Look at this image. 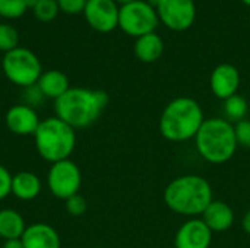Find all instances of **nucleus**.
<instances>
[{"mask_svg": "<svg viewBox=\"0 0 250 248\" xmlns=\"http://www.w3.org/2000/svg\"><path fill=\"white\" fill-rule=\"evenodd\" d=\"M108 104V95L100 89L70 88L54 101L56 117L70 127L85 129L94 124Z\"/></svg>", "mask_w": 250, "mask_h": 248, "instance_id": "obj_1", "label": "nucleus"}, {"mask_svg": "<svg viewBox=\"0 0 250 248\" xmlns=\"http://www.w3.org/2000/svg\"><path fill=\"white\" fill-rule=\"evenodd\" d=\"M166 206L182 216H202L208 205L214 200L211 184L201 175L189 174L174 178L164 190Z\"/></svg>", "mask_w": 250, "mask_h": 248, "instance_id": "obj_2", "label": "nucleus"}, {"mask_svg": "<svg viewBox=\"0 0 250 248\" xmlns=\"http://www.w3.org/2000/svg\"><path fill=\"white\" fill-rule=\"evenodd\" d=\"M204 121V111L198 101L189 96H179L166 105L158 127L164 139L177 143L195 139Z\"/></svg>", "mask_w": 250, "mask_h": 248, "instance_id": "obj_3", "label": "nucleus"}, {"mask_svg": "<svg viewBox=\"0 0 250 248\" xmlns=\"http://www.w3.org/2000/svg\"><path fill=\"white\" fill-rule=\"evenodd\" d=\"M195 146L201 158L209 164L229 162L239 146L234 126L226 118H205L195 136Z\"/></svg>", "mask_w": 250, "mask_h": 248, "instance_id": "obj_4", "label": "nucleus"}, {"mask_svg": "<svg viewBox=\"0 0 250 248\" xmlns=\"http://www.w3.org/2000/svg\"><path fill=\"white\" fill-rule=\"evenodd\" d=\"M34 145L38 155L50 164L70 159L76 146V132L59 117H48L41 120Z\"/></svg>", "mask_w": 250, "mask_h": 248, "instance_id": "obj_5", "label": "nucleus"}, {"mask_svg": "<svg viewBox=\"0 0 250 248\" xmlns=\"http://www.w3.org/2000/svg\"><path fill=\"white\" fill-rule=\"evenodd\" d=\"M1 69L7 80L22 89L35 85L42 75L38 57L31 50L23 47H16L15 50L4 53Z\"/></svg>", "mask_w": 250, "mask_h": 248, "instance_id": "obj_6", "label": "nucleus"}, {"mask_svg": "<svg viewBox=\"0 0 250 248\" xmlns=\"http://www.w3.org/2000/svg\"><path fill=\"white\" fill-rule=\"evenodd\" d=\"M160 19L154 6L148 1L136 0L133 3L120 6L119 10V28L135 38L155 32Z\"/></svg>", "mask_w": 250, "mask_h": 248, "instance_id": "obj_7", "label": "nucleus"}, {"mask_svg": "<svg viewBox=\"0 0 250 248\" xmlns=\"http://www.w3.org/2000/svg\"><path fill=\"white\" fill-rule=\"evenodd\" d=\"M81 186L82 174L73 161L64 159L51 164L47 174V187L54 197L67 200L69 197L79 193Z\"/></svg>", "mask_w": 250, "mask_h": 248, "instance_id": "obj_8", "label": "nucleus"}, {"mask_svg": "<svg viewBox=\"0 0 250 248\" xmlns=\"http://www.w3.org/2000/svg\"><path fill=\"white\" fill-rule=\"evenodd\" d=\"M155 10L158 19L168 29L176 32L189 29L196 18L193 0H158Z\"/></svg>", "mask_w": 250, "mask_h": 248, "instance_id": "obj_9", "label": "nucleus"}, {"mask_svg": "<svg viewBox=\"0 0 250 248\" xmlns=\"http://www.w3.org/2000/svg\"><path fill=\"white\" fill-rule=\"evenodd\" d=\"M119 10L114 0H88L83 15L92 29L107 34L119 26Z\"/></svg>", "mask_w": 250, "mask_h": 248, "instance_id": "obj_10", "label": "nucleus"}, {"mask_svg": "<svg viewBox=\"0 0 250 248\" xmlns=\"http://www.w3.org/2000/svg\"><path fill=\"white\" fill-rule=\"evenodd\" d=\"M212 231L202 219L190 218L176 232L174 248H209Z\"/></svg>", "mask_w": 250, "mask_h": 248, "instance_id": "obj_11", "label": "nucleus"}, {"mask_svg": "<svg viewBox=\"0 0 250 248\" xmlns=\"http://www.w3.org/2000/svg\"><path fill=\"white\" fill-rule=\"evenodd\" d=\"M4 123L7 130H10V133L13 134L34 136L41 120L35 108L25 104H16L6 111Z\"/></svg>", "mask_w": 250, "mask_h": 248, "instance_id": "obj_12", "label": "nucleus"}, {"mask_svg": "<svg viewBox=\"0 0 250 248\" xmlns=\"http://www.w3.org/2000/svg\"><path fill=\"white\" fill-rule=\"evenodd\" d=\"M209 86L212 94L218 99H229L230 96L236 95L240 86V73L236 66L223 63L217 66L209 77Z\"/></svg>", "mask_w": 250, "mask_h": 248, "instance_id": "obj_13", "label": "nucleus"}, {"mask_svg": "<svg viewBox=\"0 0 250 248\" xmlns=\"http://www.w3.org/2000/svg\"><path fill=\"white\" fill-rule=\"evenodd\" d=\"M23 248H62L59 232L48 224L37 222L26 227L22 235Z\"/></svg>", "mask_w": 250, "mask_h": 248, "instance_id": "obj_14", "label": "nucleus"}, {"mask_svg": "<svg viewBox=\"0 0 250 248\" xmlns=\"http://www.w3.org/2000/svg\"><path fill=\"white\" fill-rule=\"evenodd\" d=\"M202 221L212 232H224L233 227L234 212L226 202L212 200L202 213Z\"/></svg>", "mask_w": 250, "mask_h": 248, "instance_id": "obj_15", "label": "nucleus"}, {"mask_svg": "<svg viewBox=\"0 0 250 248\" xmlns=\"http://www.w3.org/2000/svg\"><path fill=\"white\" fill-rule=\"evenodd\" d=\"M41 189L40 177L31 171H21L12 177V194L19 200H34L41 193Z\"/></svg>", "mask_w": 250, "mask_h": 248, "instance_id": "obj_16", "label": "nucleus"}, {"mask_svg": "<svg viewBox=\"0 0 250 248\" xmlns=\"http://www.w3.org/2000/svg\"><path fill=\"white\" fill-rule=\"evenodd\" d=\"M37 86L40 88V91L42 92L45 98H50L54 101L59 99L63 94H66L70 89L69 77L60 70L42 72V75L40 76L37 82Z\"/></svg>", "mask_w": 250, "mask_h": 248, "instance_id": "obj_17", "label": "nucleus"}, {"mask_svg": "<svg viewBox=\"0 0 250 248\" xmlns=\"http://www.w3.org/2000/svg\"><path fill=\"white\" fill-rule=\"evenodd\" d=\"M135 54L142 63H154L157 61L164 53V42L163 38L157 32H151L136 38L135 42Z\"/></svg>", "mask_w": 250, "mask_h": 248, "instance_id": "obj_18", "label": "nucleus"}, {"mask_svg": "<svg viewBox=\"0 0 250 248\" xmlns=\"http://www.w3.org/2000/svg\"><path fill=\"white\" fill-rule=\"evenodd\" d=\"M26 229L25 219L15 209H1L0 210V238L4 241L22 238Z\"/></svg>", "mask_w": 250, "mask_h": 248, "instance_id": "obj_19", "label": "nucleus"}, {"mask_svg": "<svg viewBox=\"0 0 250 248\" xmlns=\"http://www.w3.org/2000/svg\"><path fill=\"white\" fill-rule=\"evenodd\" d=\"M248 110H249L248 101L243 96L237 95V94L224 101V114H226V117L229 118L230 123L231 121L239 123V121L245 120L246 114H248Z\"/></svg>", "mask_w": 250, "mask_h": 248, "instance_id": "obj_20", "label": "nucleus"}, {"mask_svg": "<svg viewBox=\"0 0 250 248\" xmlns=\"http://www.w3.org/2000/svg\"><path fill=\"white\" fill-rule=\"evenodd\" d=\"M32 10H34V15L38 20L51 22L53 19H56L60 9L57 4V0H38L37 6Z\"/></svg>", "mask_w": 250, "mask_h": 248, "instance_id": "obj_21", "label": "nucleus"}, {"mask_svg": "<svg viewBox=\"0 0 250 248\" xmlns=\"http://www.w3.org/2000/svg\"><path fill=\"white\" fill-rule=\"evenodd\" d=\"M19 35L18 31L7 23H0V51L7 53L18 47Z\"/></svg>", "mask_w": 250, "mask_h": 248, "instance_id": "obj_22", "label": "nucleus"}, {"mask_svg": "<svg viewBox=\"0 0 250 248\" xmlns=\"http://www.w3.org/2000/svg\"><path fill=\"white\" fill-rule=\"evenodd\" d=\"M28 10L25 0H0V16L6 19L21 18Z\"/></svg>", "mask_w": 250, "mask_h": 248, "instance_id": "obj_23", "label": "nucleus"}, {"mask_svg": "<svg viewBox=\"0 0 250 248\" xmlns=\"http://www.w3.org/2000/svg\"><path fill=\"white\" fill-rule=\"evenodd\" d=\"M64 206H66L67 213L72 216H82L88 209V203H86L85 197L81 196L79 193L69 197L67 200H64Z\"/></svg>", "mask_w": 250, "mask_h": 248, "instance_id": "obj_24", "label": "nucleus"}, {"mask_svg": "<svg viewBox=\"0 0 250 248\" xmlns=\"http://www.w3.org/2000/svg\"><path fill=\"white\" fill-rule=\"evenodd\" d=\"M234 134L239 146L250 148V120H242L234 124Z\"/></svg>", "mask_w": 250, "mask_h": 248, "instance_id": "obj_25", "label": "nucleus"}, {"mask_svg": "<svg viewBox=\"0 0 250 248\" xmlns=\"http://www.w3.org/2000/svg\"><path fill=\"white\" fill-rule=\"evenodd\" d=\"M45 96L42 95V92L40 91V88L37 86V83L32 85V86L23 88V101H25L23 104L25 105H29V107L35 108L37 105H40L42 102Z\"/></svg>", "mask_w": 250, "mask_h": 248, "instance_id": "obj_26", "label": "nucleus"}, {"mask_svg": "<svg viewBox=\"0 0 250 248\" xmlns=\"http://www.w3.org/2000/svg\"><path fill=\"white\" fill-rule=\"evenodd\" d=\"M88 0H57L59 9L67 15H76L83 12Z\"/></svg>", "mask_w": 250, "mask_h": 248, "instance_id": "obj_27", "label": "nucleus"}, {"mask_svg": "<svg viewBox=\"0 0 250 248\" xmlns=\"http://www.w3.org/2000/svg\"><path fill=\"white\" fill-rule=\"evenodd\" d=\"M12 177L9 170L0 164V202L12 194Z\"/></svg>", "mask_w": 250, "mask_h": 248, "instance_id": "obj_28", "label": "nucleus"}, {"mask_svg": "<svg viewBox=\"0 0 250 248\" xmlns=\"http://www.w3.org/2000/svg\"><path fill=\"white\" fill-rule=\"evenodd\" d=\"M242 228H243V231L250 235V209L249 210H246V213L243 215V219H242Z\"/></svg>", "mask_w": 250, "mask_h": 248, "instance_id": "obj_29", "label": "nucleus"}, {"mask_svg": "<svg viewBox=\"0 0 250 248\" xmlns=\"http://www.w3.org/2000/svg\"><path fill=\"white\" fill-rule=\"evenodd\" d=\"M3 248H23V244H22V240H21V238L7 240V241H4Z\"/></svg>", "mask_w": 250, "mask_h": 248, "instance_id": "obj_30", "label": "nucleus"}, {"mask_svg": "<svg viewBox=\"0 0 250 248\" xmlns=\"http://www.w3.org/2000/svg\"><path fill=\"white\" fill-rule=\"evenodd\" d=\"M25 3H26V7H28V9H34V7L37 6L38 0H25Z\"/></svg>", "mask_w": 250, "mask_h": 248, "instance_id": "obj_31", "label": "nucleus"}, {"mask_svg": "<svg viewBox=\"0 0 250 248\" xmlns=\"http://www.w3.org/2000/svg\"><path fill=\"white\" fill-rule=\"evenodd\" d=\"M116 3H119L120 6H125V4H129V3H133L136 0H114Z\"/></svg>", "mask_w": 250, "mask_h": 248, "instance_id": "obj_32", "label": "nucleus"}, {"mask_svg": "<svg viewBox=\"0 0 250 248\" xmlns=\"http://www.w3.org/2000/svg\"><path fill=\"white\" fill-rule=\"evenodd\" d=\"M242 1H243V3H245L246 6H250V0H242Z\"/></svg>", "mask_w": 250, "mask_h": 248, "instance_id": "obj_33", "label": "nucleus"}, {"mask_svg": "<svg viewBox=\"0 0 250 248\" xmlns=\"http://www.w3.org/2000/svg\"><path fill=\"white\" fill-rule=\"evenodd\" d=\"M97 248H104V247H97Z\"/></svg>", "mask_w": 250, "mask_h": 248, "instance_id": "obj_34", "label": "nucleus"}]
</instances>
